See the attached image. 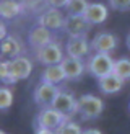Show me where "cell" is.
I'll return each instance as SVG.
<instances>
[{
    "mask_svg": "<svg viewBox=\"0 0 130 134\" xmlns=\"http://www.w3.org/2000/svg\"><path fill=\"white\" fill-rule=\"evenodd\" d=\"M114 59L106 52H94L86 61V72L96 79H102L114 72Z\"/></svg>",
    "mask_w": 130,
    "mask_h": 134,
    "instance_id": "obj_1",
    "label": "cell"
},
{
    "mask_svg": "<svg viewBox=\"0 0 130 134\" xmlns=\"http://www.w3.org/2000/svg\"><path fill=\"white\" fill-rule=\"evenodd\" d=\"M104 111V102L91 93H84L78 98V110L76 113L81 116V119L88 121V119H96L102 115Z\"/></svg>",
    "mask_w": 130,
    "mask_h": 134,
    "instance_id": "obj_2",
    "label": "cell"
},
{
    "mask_svg": "<svg viewBox=\"0 0 130 134\" xmlns=\"http://www.w3.org/2000/svg\"><path fill=\"white\" fill-rule=\"evenodd\" d=\"M67 116H63L62 113H58L57 110H54L52 106H46V108H41V111L36 115V119H34V126L37 128H46V129H52L55 131L58 129L60 126L67 121Z\"/></svg>",
    "mask_w": 130,
    "mask_h": 134,
    "instance_id": "obj_3",
    "label": "cell"
},
{
    "mask_svg": "<svg viewBox=\"0 0 130 134\" xmlns=\"http://www.w3.org/2000/svg\"><path fill=\"white\" fill-rule=\"evenodd\" d=\"M34 57L39 64L42 65H55V64H60L63 61V49H62V44L57 43V41H52L50 44L44 46V48L34 51Z\"/></svg>",
    "mask_w": 130,
    "mask_h": 134,
    "instance_id": "obj_4",
    "label": "cell"
},
{
    "mask_svg": "<svg viewBox=\"0 0 130 134\" xmlns=\"http://www.w3.org/2000/svg\"><path fill=\"white\" fill-rule=\"evenodd\" d=\"M32 72V62L29 57H26L24 54L20 56L16 59H11L10 61V75L6 80L5 85H13L20 82V80H24L31 75Z\"/></svg>",
    "mask_w": 130,
    "mask_h": 134,
    "instance_id": "obj_5",
    "label": "cell"
},
{
    "mask_svg": "<svg viewBox=\"0 0 130 134\" xmlns=\"http://www.w3.org/2000/svg\"><path fill=\"white\" fill-rule=\"evenodd\" d=\"M52 108L57 110L58 113H62L63 116L72 118L73 115H76L78 110V98H75V95L68 90H60L58 95L55 97L54 103H52Z\"/></svg>",
    "mask_w": 130,
    "mask_h": 134,
    "instance_id": "obj_6",
    "label": "cell"
},
{
    "mask_svg": "<svg viewBox=\"0 0 130 134\" xmlns=\"http://www.w3.org/2000/svg\"><path fill=\"white\" fill-rule=\"evenodd\" d=\"M93 25L86 21L84 16H65V25H63V33L68 38H80V36H88V33L91 31Z\"/></svg>",
    "mask_w": 130,
    "mask_h": 134,
    "instance_id": "obj_7",
    "label": "cell"
},
{
    "mask_svg": "<svg viewBox=\"0 0 130 134\" xmlns=\"http://www.w3.org/2000/svg\"><path fill=\"white\" fill-rule=\"evenodd\" d=\"M62 88L58 85H52V83H47V82H41L34 92H32V100L34 103L39 105L41 108H46V106H52L55 97L58 95V92Z\"/></svg>",
    "mask_w": 130,
    "mask_h": 134,
    "instance_id": "obj_8",
    "label": "cell"
},
{
    "mask_svg": "<svg viewBox=\"0 0 130 134\" xmlns=\"http://www.w3.org/2000/svg\"><path fill=\"white\" fill-rule=\"evenodd\" d=\"M117 46H119V38L115 35H112V33H109V31H99L91 39V48H93L94 52L110 54L112 51L117 49Z\"/></svg>",
    "mask_w": 130,
    "mask_h": 134,
    "instance_id": "obj_9",
    "label": "cell"
},
{
    "mask_svg": "<svg viewBox=\"0 0 130 134\" xmlns=\"http://www.w3.org/2000/svg\"><path fill=\"white\" fill-rule=\"evenodd\" d=\"M37 25L44 26L50 31L63 30L65 25V15L60 12V8H47L41 15H37Z\"/></svg>",
    "mask_w": 130,
    "mask_h": 134,
    "instance_id": "obj_10",
    "label": "cell"
},
{
    "mask_svg": "<svg viewBox=\"0 0 130 134\" xmlns=\"http://www.w3.org/2000/svg\"><path fill=\"white\" fill-rule=\"evenodd\" d=\"M89 51H93V48H91V41L88 39V36L68 38L67 44H65V52L70 57H76V59L89 57Z\"/></svg>",
    "mask_w": 130,
    "mask_h": 134,
    "instance_id": "obj_11",
    "label": "cell"
},
{
    "mask_svg": "<svg viewBox=\"0 0 130 134\" xmlns=\"http://www.w3.org/2000/svg\"><path fill=\"white\" fill-rule=\"evenodd\" d=\"M52 41H54L52 31L47 30V28H44V26H41V25L32 26V28L29 30V33H28V44H29V48L32 51L41 49V48H44V46L50 44Z\"/></svg>",
    "mask_w": 130,
    "mask_h": 134,
    "instance_id": "obj_12",
    "label": "cell"
},
{
    "mask_svg": "<svg viewBox=\"0 0 130 134\" xmlns=\"http://www.w3.org/2000/svg\"><path fill=\"white\" fill-rule=\"evenodd\" d=\"M23 56V41L15 35H8L2 39V61H11Z\"/></svg>",
    "mask_w": 130,
    "mask_h": 134,
    "instance_id": "obj_13",
    "label": "cell"
},
{
    "mask_svg": "<svg viewBox=\"0 0 130 134\" xmlns=\"http://www.w3.org/2000/svg\"><path fill=\"white\" fill-rule=\"evenodd\" d=\"M60 65L65 70L67 80H80L83 77V74L86 72V62H83V59L65 56L63 61L60 62Z\"/></svg>",
    "mask_w": 130,
    "mask_h": 134,
    "instance_id": "obj_14",
    "label": "cell"
},
{
    "mask_svg": "<svg viewBox=\"0 0 130 134\" xmlns=\"http://www.w3.org/2000/svg\"><path fill=\"white\" fill-rule=\"evenodd\" d=\"M84 18H86V21H89L91 25H101L107 20L109 16V10L107 7L104 3H99V2H94V3H89L86 12H84Z\"/></svg>",
    "mask_w": 130,
    "mask_h": 134,
    "instance_id": "obj_15",
    "label": "cell"
},
{
    "mask_svg": "<svg viewBox=\"0 0 130 134\" xmlns=\"http://www.w3.org/2000/svg\"><path fill=\"white\" fill-rule=\"evenodd\" d=\"M124 83L125 80H122L120 77H117L115 74H109V75L98 79V85H99V90L104 93V95H114V93L120 92L124 88Z\"/></svg>",
    "mask_w": 130,
    "mask_h": 134,
    "instance_id": "obj_16",
    "label": "cell"
},
{
    "mask_svg": "<svg viewBox=\"0 0 130 134\" xmlns=\"http://www.w3.org/2000/svg\"><path fill=\"white\" fill-rule=\"evenodd\" d=\"M24 13V7L21 0H2L0 2V15L2 20H13Z\"/></svg>",
    "mask_w": 130,
    "mask_h": 134,
    "instance_id": "obj_17",
    "label": "cell"
},
{
    "mask_svg": "<svg viewBox=\"0 0 130 134\" xmlns=\"http://www.w3.org/2000/svg\"><path fill=\"white\" fill-rule=\"evenodd\" d=\"M63 80H67V75H65V70L60 64L55 65H47L41 74V82H47L52 85H58L62 83Z\"/></svg>",
    "mask_w": 130,
    "mask_h": 134,
    "instance_id": "obj_18",
    "label": "cell"
},
{
    "mask_svg": "<svg viewBox=\"0 0 130 134\" xmlns=\"http://www.w3.org/2000/svg\"><path fill=\"white\" fill-rule=\"evenodd\" d=\"M88 0H68L67 7V15H72V16H83L84 12L88 8Z\"/></svg>",
    "mask_w": 130,
    "mask_h": 134,
    "instance_id": "obj_19",
    "label": "cell"
},
{
    "mask_svg": "<svg viewBox=\"0 0 130 134\" xmlns=\"http://www.w3.org/2000/svg\"><path fill=\"white\" fill-rule=\"evenodd\" d=\"M114 74L122 80H130V59L122 57L114 62Z\"/></svg>",
    "mask_w": 130,
    "mask_h": 134,
    "instance_id": "obj_20",
    "label": "cell"
},
{
    "mask_svg": "<svg viewBox=\"0 0 130 134\" xmlns=\"http://www.w3.org/2000/svg\"><path fill=\"white\" fill-rule=\"evenodd\" d=\"M55 134H83V129L78 123L72 121V119H67L60 128L55 129Z\"/></svg>",
    "mask_w": 130,
    "mask_h": 134,
    "instance_id": "obj_21",
    "label": "cell"
},
{
    "mask_svg": "<svg viewBox=\"0 0 130 134\" xmlns=\"http://www.w3.org/2000/svg\"><path fill=\"white\" fill-rule=\"evenodd\" d=\"M11 105H13V92L6 85H3L0 88V108H2V111H6Z\"/></svg>",
    "mask_w": 130,
    "mask_h": 134,
    "instance_id": "obj_22",
    "label": "cell"
},
{
    "mask_svg": "<svg viewBox=\"0 0 130 134\" xmlns=\"http://www.w3.org/2000/svg\"><path fill=\"white\" fill-rule=\"evenodd\" d=\"M107 3L115 12H128L130 10V0H107Z\"/></svg>",
    "mask_w": 130,
    "mask_h": 134,
    "instance_id": "obj_23",
    "label": "cell"
},
{
    "mask_svg": "<svg viewBox=\"0 0 130 134\" xmlns=\"http://www.w3.org/2000/svg\"><path fill=\"white\" fill-rule=\"evenodd\" d=\"M46 3L49 8H63V7H67L68 0H46Z\"/></svg>",
    "mask_w": 130,
    "mask_h": 134,
    "instance_id": "obj_24",
    "label": "cell"
},
{
    "mask_svg": "<svg viewBox=\"0 0 130 134\" xmlns=\"http://www.w3.org/2000/svg\"><path fill=\"white\" fill-rule=\"evenodd\" d=\"M34 134H55V131L52 129H46V128H34Z\"/></svg>",
    "mask_w": 130,
    "mask_h": 134,
    "instance_id": "obj_25",
    "label": "cell"
},
{
    "mask_svg": "<svg viewBox=\"0 0 130 134\" xmlns=\"http://www.w3.org/2000/svg\"><path fill=\"white\" fill-rule=\"evenodd\" d=\"M6 36H8V33H6V26H5V21H2V25H0V39H5Z\"/></svg>",
    "mask_w": 130,
    "mask_h": 134,
    "instance_id": "obj_26",
    "label": "cell"
},
{
    "mask_svg": "<svg viewBox=\"0 0 130 134\" xmlns=\"http://www.w3.org/2000/svg\"><path fill=\"white\" fill-rule=\"evenodd\" d=\"M83 134H102V132L96 128H88V129H83Z\"/></svg>",
    "mask_w": 130,
    "mask_h": 134,
    "instance_id": "obj_27",
    "label": "cell"
},
{
    "mask_svg": "<svg viewBox=\"0 0 130 134\" xmlns=\"http://www.w3.org/2000/svg\"><path fill=\"white\" fill-rule=\"evenodd\" d=\"M125 43H127V48L130 49V33H128V36H127V39H125Z\"/></svg>",
    "mask_w": 130,
    "mask_h": 134,
    "instance_id": "obj_28",
    "label": "cell"
},
{
    "mask_svg": "<svg viewBox=\"0 0 130 134\" xmlns=\"http://www.w3.org/2000/svg\"><path fill=\"white\" fill-rule=\"evenodd\" d=\"M0 134H6V132H5V131H2V132H0Z\"/></svg>",
    "mask_w": 130,
    "mask_h": 134,
    "instance_id": "obj_29",
    "label": "cell"
},
{
    "mask_svg": "<svg viewBox=\"0 0 130 134\" xmlns=\"http://www.w3.org/2000/svg\"><path fill=\"white\" fill-rule=\"evenodd\" d=\"M128 110H130V105H128Z\"/></svg>",
    "mask_w": 130,
    "mask_h": 134,
    "instance_id": "obj_30",
    "label": "cell"
}]
</instances>
